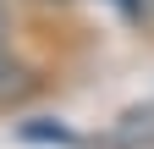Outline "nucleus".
<instances>
[{"label":"nucleus","mask_w":154,"mask_h":149,"mask_svg":"<svg viewBox=\"0 0 154 149\" xmlns=\"http://www.w3.org/2000/svg\"><path fill=\"white\" fill-rule=\"evenodd\" d=\"M143 138H154V105H149V110H127L99 144H105V149H132V144H143Z\"/></svg>","instance_id":"obj_1"},{"label":"nucleus","mask_w":154,"mask_h":149,"mask_svg":"<svg viewBox=\"0 0 154 149\" xmlns=\"http://www.w3.org/2000/svg\"><path fill=\"white\" fill-rule=\"evenodd\" d=\"M0 39H6V6H0Z\"/></svg>","instance_id":"obj_2"}]
</instances>
